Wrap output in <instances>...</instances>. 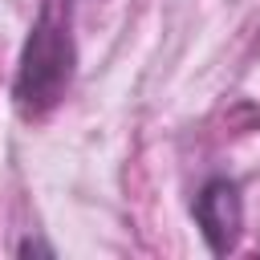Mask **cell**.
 Returning a JSON list of instances; mask_svg holds the SVG:
<instances>
[{"mask_svg":"<svg viewBox=\"0 0 260 260\" xmlns=\"http://www.w3.org/2000/svg\"><path fill=\"white\" fill-rule=\"evenodd\" d=\"M61 0H45L28 41L20 49V65H16V81H12V102L24 118H45L69 89L73 81V65H77V49L69 37V20L65 12H57Z\"/></svg>","mask_w":260,"mask_h":260,"instance_id":"cell-1","label":"cell"},{"mask_svg":"<svg viewBox=\"0 0 260 260\" xmlns=\"http://www.w3.org/2000/svg\"><path fill=\"white\" fill-rule=\"evenodd\" d=\"M195 211V223H199V236L207 240V248L215 256H228L240 240V228H244V199H240V183L236 179H207L191 203Z\"/></svg>","mask_w":260,"mask_h":260,"instance_id":"cell-2","label":"cell"},{"mask_svg":"<svg viewBox=\"0 0 260 260\" xmlns=\"http://www.w3.org/2000/svg\"><path fill=\"white\" fill-rule=\"evenodd\" d=\"M16 256H57L49 244H41V240H24L20 248H16Z\"/></svg>","mask_w":260,"mask_h":260,"instance_id":"cell-3","label":"cell"}]
</instances>
